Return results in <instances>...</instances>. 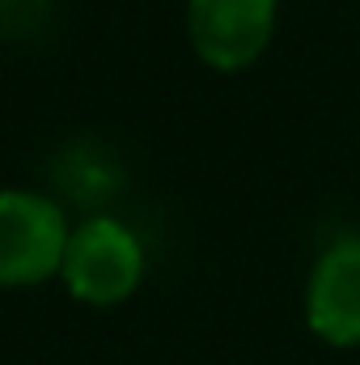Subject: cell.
Segmentation results:
<instances>
[{"label":"cell","mask_w":360,"mask_h":365,"mask_svg":"<svg viewBox=\"0 0 360 365\" xmlns=\"http://www.w3.org/2000/svg\"><path fill=\"white\" fill-rule=\"evenodd\" d=\"M60 276L77 302L115 306V302L136 293V284L144 276V247L123 221L93 217L68 234Z\"/></svg>","instance_id":"6da1fadb"},{"label":"cell","mask_w":360,"mask_h":365,"mask_svg":"<svg viewBox=\"0 0 360 365\" xmlns=\"http://www.w3.org/2000/svg\"><path fill=\"white\" fill-rule=\"evenodd\" d=\"M64 212L38 191H0V284L26 289L60 276L68 251Z\"/></svg>","instance_id":"7a4b0ae2"},{"label":"cell","mask_w":360,"mask_h":365,"mask_svg":"<svg viewBox=\"0 0 360 365\" xmlns=\"http://www.w3.org/2000/svg\"><path fill=\"white\" fill-rule=\"evenodd\" d=\"M275 30V0H186V34L216 73L255 64Z\"/></svg>","instance_id":"3957f363"},{"label":"cell","mask_w":360,"mask_h":365,"mask_svg":"<svg viewBox=\"0 0 360 365\" xmlns=\"http://www.w3.org/2000/svg\"><path fill=\"white\" fill-rule=\"evenodd\" d=\"M305 323L335 349L360 344V234L331 242L318 255L305 289Z\"/></svg>","instance_id":"277c9868"}]
</instances>
